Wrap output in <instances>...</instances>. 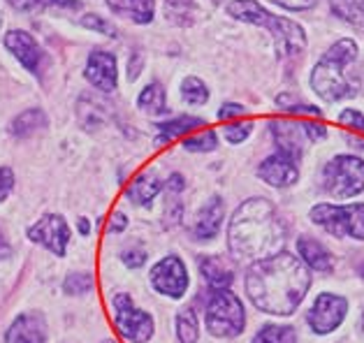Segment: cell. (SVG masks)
<instances>
[{"mask_svg": "<svg viewBox=\"0 0 364 343\" xmlns=\"http://www.w3.org/2000/svg\"><path fill=\"white\" fill-rule=\"evenodd\" d=\"M311 290V271L297 255L281 251L246 271V295L257 311L292 315Z\"/></svg>", "mask_w": 364, "mask_h": 343, "instance_id": "1", "label": "cell"}, {"mask_svg": "<svg viewBox=\"0 0 364 343\" xmlns=\"http://www.w3.org/2000/svg\"><path fill=\"white\" fill-rule=\"evenodd\" d=\"M283 241L286 225L269 200L251 197L237 207L228 227V246L237 260L257 262L272 258L281 253Z\"/></svg>", "mask_w": 364, "mask_h": 343, "instance_id": "2", "label": "cell"}, {"mask_svg": "<svg viewBox=\"0 0 364 343\" xmlns=\"http://www.w3.org/2000/svg\"><path fill=\"white\" fill-rule=\"evenodd\" d=\"M358 58V42L350 38L336 40L334 45L325 51L316 67L311 70V89L318 98L327 102H339L350 98L358 91V84L350 77V67Z\"/></svg>", "mask_w": 364, "mask_h": 343, "instance_id": "3", "label": "cell"}, {"mask_svg": "<svg viewBox=\"0 0 364 343\" xmlns=\"http://www.w3.org/2000/svg\"><path fill=\"white\" fill-rule=\"evenodd\" d=\"M228 14L237 21L260 26L267 33H272L274 47L281 58H295L304 54L306 49V33L301 31V26L290 21L288 16H277L269 10H264L260 3L255 0H232L228 5Z\"/></svg>", "mask_w": 364, "mask_h": 343, "instance_id": "4", "label": "cell"}, {"mask_svg": "<svg viewBox=\"0 0 364 343\" xmlns=\"http://www.w3.org/2000/svg\"><path fill=\"white\" fill-rule=\"evenodd\" d=\"M204 322L211 337L235 339L246 327V311L232 290H211L204 306Z\"/></svg>", "mask_w": 364, "mask_h": 343, "instance_id": "5", "label": "cell"}, {"mask_svg": "<svg viewBox=\"0 0 364 343\" xmlns=\"http://www.w3.org/2000/svg\"><path fill=\"white\" fill-rule=\"evenodd\" d=\"M323 188L330 197L348 200L364 190V160L358 156H334L323 167Z\"/></svg>", "mask_w": 364, "mask_h": 343, "instance_id": "6", "label": "cell"}, {"mask_svg": "<svg viewBox=\"0 0 364 343\" xmlns=\"http://www.w3.org/2000/svg\"><path fill=\"white\" fill-rule=\"evenodd\" d=\"M311 223L323 227L332 236L364 239V205H316L309 211Z\"/></svg>", "mask_w": 364, "mask_h": 343, "instance_id": "7", "label": "cell"}, {"mask_svg": "<svg viewBox=\"0 0 364 343\" xmlns=\"http://www.w3.org/2000/svg\"><path fill=\"white\" fill-rule=\"evenodd\" d=\"M114 309V322L117 330L128 343H146L154 337V318L141 311L139 306L132 302L130 295H117L112 299Z\"/></svg>", "mask_w": 364, "mask_h": 343, "instance_id": "8", "label": "cell"}, {"mask_svg": "<svg viewBox=\"0 0 364 343\" xmlns=\"http://www.w3.org/2000/svg\"><path fill=\"white\" fill-rule=\"evenodd\" d=\"M346 313H348V302L341 295L323 293L311 304V309L306 313V325L318 337H325V334H332L334 330L341 327Z\"/></svg>", "mask_w": 364, "mask_h": 343, "instance_id": "9", "label": "cell"}, {"mask_svg": "<svg viewBox=\"0 0 364 343\" xmlns=\"http://www.w3.org/2000/svg\"><path fill=\"white\" fill-rule=\"evenodd\" d=\"M151 285L165 297L181 299L188 290V271H186L183 260L176 255H167L161 262H156L151 269Z\"/></svg>", "mask_w": 364, "mask_h": 343, "instance_id": "10", "label": "cell"}, {"mask_svg": "<svg viewBox=\"0 0 364 343\" xmlns=\"http://www.w3.org/2000/svg\"><path fill=\"white\" fill-rule=\"evenodd\" d=\"M28 236H31V241L44 246V249H49L51 253L60 258V255H65V249H68L70 227H68L63 216L47 214V216H42L40 221L31 227Z\"/></svg>", "mask_w": 364, "mask_h": 343, "instance_id": "11", "label": "cell"}, {"mask_svg": "<svg viewBox=\"0 0 364 343\" xmlns=\"http://www.w3.org/2000/svg\"><path fill=\"white\" fill-rule=\"evenodd\" d=\"M84 77L91 82L97 91L102 93H112L117 89V79H119V70H117V58L109 51H91V56L86 60L84 67Z\"/></svg>", "mask_w": 364, "mask_h": 343, "instance_id": "12", "label": "cell"}, {"mask_svg": "<svg viewBox=\"0 0 364 343\" xmlns=\"http://www.w3.org/2000/svg\"><path fill=\"white\" fill-rule=\"evenodd\" d=\"M5 47L12 51L14 58L28 70L33 75L42 72V63H44V54L40 45L35 42V38L26 31H7L5 33Z\"/></svg>", "mask_w": 364, "mask_h": 343, "instance_id": "13", "label": "cell"}, {"mask_svg": "<svg viewBox=\"0 0 364 343\" xmlns=\"http://www.w3.org/2000/svg\"><path fill=\"white\" fill-rule=\"evenodd\" d=\"M257 177L274 188H288L292 183H297L299 167L292 158L283 156V153H274L260 163V167H257Z\"/></svg>", "mask_w": 364, "mask_h": 343, "instance_id": "14", "label": "cell"}, {"mask_svg": "<svg viewBox=\"0 0 364 343\" xmlns=\"http://www.w3.org/2000/svg\"><path fill=\"white\" fill-rule=\"evenodd\" d=\"M269 130L274 135V142L279 146V153L299 163L301 153H304V142H306V133H304V128H301V123L274 119L269 123Z\"/></svg>", "mask_w": 364, "mask_h": 343, "instance_id": "15", "label": "cell"}, {"mask_svg": "<svg viewBox=\"0 0 364 343\" xmlns=\"http://www.w3.org/2000/svg\"><path fill=\"white\" fill-rule=\"evenodd\" d=\"M47 341V320L38 311L19 315L5 334V343H44Z\"/></svg>", "mask_w": 364, "mask_h": 343, "instance_id": "16", "label": "cell"}, {"mask_svg": "<svg viewBox=\"0 0 364 343\" xmlns=\"http://www.w3.org/2000/svg\"><path fill=\"white\" fill-rule=\"evenodd\" d=\"M223 216H225V205L223 200L218 195L209 197L204 205L200 207L198 216H195V223H193V236L198 241H211L220 230V223H223Z\"/></svg>", "mask_w": 364, "mask_h": 343, "instance_id": "17", "label": "cell"}, {"mask_svg": "<svg viewBox=\"0 0 364 343\" xmlns=\"http://www.w3.org/2000/svg\"><path fill=\"white\" fill-rule=\"evenodd\" d=\"M297 251H299V260L304 262L309 269H316V271L334 269V255L327 251L321 241L314 239V236L301 234L297 239Z\"/></svg>", "mask_w": 364, "mask_h": 343, "instance_id": "18", "label": "cell"}, {"mask_svg": "<svg viewBox=\"0 0 364 343\" xmlns=\"http://www.w3.org/2000/svg\"><path fill=\"white\" fill-rule=\"evenodd\" d=\"M200 274L211 290H228L235 281V269L218 255L200 258Z\"/></svg>", "mask_w": 364, "mask_h": 343, "instance_id": "19", "label": "cell"}, {"mask_svg": "<svg viewBox=\"0 0 364 343\" xmlns=\"http://www.w3.org/2000/svg\"><path fill=\"white\" fill-rule=\"evenodd\" d=\"M161 188H163V183H161V179L156 177V174L141 172V174H137L135 179H132V183L126 190V195H128V200L132 202V205L151 207V205H154V200L158 197V192H161Z\"/></svg>", "mask_w": 364, "mask_h": 343, "instance_id": "20", "label": "cell"}, {"mask_svg": "<svg viewBox=\"0 0 364 343\" xmlns=\"http://www.w3.org/2000/svg\"><path fill=\"white\" fill-rule=\"evenodd\" d=\"M202 126H204V121L198 116H179L172 121H161V123H156L158 144L174 142V139H179V137H188L195 133V130H200Z\"/></svg>", "mask_w": 364, "mask_h": 343, "instance_id": "21", "label": "cell"}, {"mask_svg": "<svg viewBox=\"0 0 364 343\" xmlns=\"http://www.w3.org/2000/svg\"><path fill=\"white\" fill-rule=\"evenodd\" d=\"M109 10L135 23H149L154 19L156 0H107Z\"/></svg>", "mask_w": 364, "mask_h": 343, "instance_id": "22", "label": "cell"}, {"mask_svg": "<svg viewBox=\"0 0 364 343\" xmlns=\"http://www.w3.org/2000/svg\"><path fill=\"white\" fill-rule=\"evenodd\" d=\"M107 100H100V98H93V95H82L77 102V114H79V121L86 130H95L100 128L105 121H107L109 111H107Z\"/></svg>", "mask_w": 364, "mask_h": 343, "instance_id": "23", "label": "cell"}, {"mask_svg": "<svg viewBox=\"0 0 364 343\" xmlns=\"http://www.w3.org/2000/svg\"><path fill=\"white\" fill-rule=\"evenodd\" d=\"M139 109L144 114H151V116H161V114H167V98H165V89L158 82L149 84L144 91L139 93L137 98Z\"/></svg>", "mask_w": 364, "mask_h": 343, "instance_id": "24", "label": "cell"}, {"mask_svg": "<svg viewBox=\"0 0 364 343\" xmlns=\"http://www.w3.org/2000/svg\"><path fill=\"white\" fill-rule=\"evenodd\" d=\"M44 126H47V116H44V111H40V109H28V111L19 114V116L12 121V135L23 139V137L35 135Z\"/></svg>", "mask_w": 364, "mask_h": 343, "instance_id": "25", "label": "cell"}, {"mask_svg": "<svg viewBox=\"0 0 364 343\" xmlns=\"http://www.w3.org/2000/svg\"><path fill=\"white\" fill-rule=\"evenodd\" d=\"M251 343H297V332L292 325H262Z\"/></svg>", "mask_w": 364, "mask_h": 343, "instance_id": "26", "label": "cell"}, {"mask_svg": "<svg viewBox=\"0 0 364 343\" xmlns=\"http://www.w3.org/2000/svg\"><path fill=\"white\" fill-rule=\"evenodd\" d=\"M330 7L339 19L364 28V0H330Z\"/></svg>", "mask_w": 364, "mask_h": 343, "instance_id": "27", "label": "cell"}, {"mask_svg": "<svg viewBox=\"0 0 364 343\" xmlns=\"http://www.w3.org/2000/svg\"><path fill=\"white\" fill-rule=\"evenodd\" d=\"M200 337V325H198V315L191 309V306H186L179 313H176V339L181 343H195Z\"/></svg>", "mask_w": 364, "mask_h": 343, "instance_id": "28", "label": "cell"}, {"mask_svg": "<svg viewBox=\"0 0 364 343\" xmlns=\"http://www.w3.org/2000/svg\"><path fill=\"white\" fill-rule=\"evenodd\" d=\"M218 146V135L214 130H202V133H195L183 137V148L186 151H195V153H209Z\"/></svg>", "mask_w": 364, "mask_h": 343, "instance_id": "29", "label": "cell"}, {"mask_svg": "<svg viewBox=\"0 0 364 343\" xmlns=\"http://www.w3.org/2000/svg\"><path fill=\"white\" fill-rule=\"evenodd\" d=\"M181 98L188 104H204L209 100V89L207 84L198 77H186L181 84Z\"/></svg>", "mask_w": 364, "mask_h": 343, "instance_id": "30", "label": "cell"}, {"mask_svg": "<svg viewBox=\"0 0 364 343\" xmlns=\"http://www.w3.org/2000/svg\"><path fill=\"white\" fill-rule=\"evenodd\" d=\"M14 10L19 12H33L40 7H70V10H79L82 3L79 0H7Z\"/></svg>", "mask_w": 364, "mask_h": 343, "instance_id": "31", "label": "cell"}, {"mask_svg": "<svg viewBox=\"0 0 364 343\" xmlns=\"http://www.w3.org/2000/svg\"><path fill=\"white\" fill-rule=\"evenodd\" d=\"M253 133V121H242V123H228L223 128V137L230 144H244L248 135Z\"/></svg>", "mask_w": 364, "mask_h": 343, "instance_id": "32", "label": "cell"}, {"mask_svg": "<svg viewBox=\"0 0 364 343\" xmlns=\"http://www.w3.org/2000/svg\"><path fill=\"white\" fill-rule=\"evenodd\" d=\"M93 288V276L86 274V271H77V274H70L65 281V293L68 295H84Z\"/></svg>", "mask_w": 364, "mask_h": 343, "instance_id": "33", "label": "cell"}, {"mask_svg": "<svg viewBox=\"0 0 364 343\" xmlns=\"http://www.w3.org/2000/svg\"><path fill=\"white\" fill-rule=\"evenodd\" d=\"M339 123L343 128L355 130L358 135H364V114H360L358 109H343L339 114Z\"/></svg>", "mask_w": 364, "mask_h": 343, "instance_id": "34", "label": "cell"}, {"mask_svg": "<svg viewBox=\"0 0 364 343\" xmlns=\"http://www.w3.org/2000/svg\"><path fill=\"white\" fill-rule=\"evenodd\" d=\"M82 26H84V28H91V31H97V33L107 35V38H117V31H114L112 26L105 21L102 16H97V14H86L84 19H82Z\"/></svg>", "mask_w": 364, "mask_h": 343, "instance_id": "35", "label": "cell"}, {"mask_svg": "<svg viewBox=\"0 0 364 343\" xmlns=\"http://www.w3.org/2000/svg\"><path fill=\"white\" fill-rule=\"evenodd\" d=\"M121 260L128 269H139L146 262V251L144 249H128L121 253Z\"/></svg>", "mask_w": 364, "mask_h": 343, "instance_id": "36", "label": "cell"}, {"mask_svg": "<svg viewBox=\"0 0 364 343\" xmlns=\"http://www.w3.org/2000/svg\"><path fill=\"white\" fill-rule=\"evenodd\" d=\"M272 3L290 12H306L311 7H316L318 0H272Z\"/></svg>", "mask_w": 364, "mask_h": 343, "instance_id": "37", "label": "cell"}, {"mask_svg": "<svg viewBox=\"0 0 364 343\" xmlns=\"http://www.w3.org/2000/svg\"><path fill=\"white\" fill-rule=\"evenodd\" d=\"M248 109L244 107V104L239 102H225L223 107L218 109V119L220 121H230V119H237V116H246Z\"/></svg>", "mask_w": 364, "mask_h": 343, "instance_id": "38", "label": "cell"}, {"mask_svg": "<svg viewBox=\"0 0 364 343\" xmlns=\"http://www.w3.org/2000/svg\"><path fill=\"white\" fill-rule=\"evenodd\" d=\"M301 128H304L306 139H311V142H321V139H325V137H327V128L323 126V123L301 121Z\"/></svg>", "mask_w": 364, "mask_h": 343, "instance_id": "39", "label": "cell"}, {"mask_svg": "<svg viewBox=\"0 0 364 343\" xmlns=\"http://www.w3.org/2000/svg\"><path fill=\"white\" fill-rule=\"evenodd\" d=\"M14 188V174L10 167H0V202H3Z\"/></svg>", "mask_w": 364, "mask_h": 343, "instance_id": "40", "label": "cell"}, {"mask_svg": "<svg viewBox=\"0 0 364 343\" xmlns=\"http://www.w3.org/2000/svg\"><path fill=\"white\" fill-rule=\"evenodd\" d=\"M165 188H167V195H181V190L186 188V181L181 174H172V177L167 179Z\"/></svg>", "mask_w": 364, "mask_h": 343, "instance_id": "41", "label": "cell"}, {"mask_svg": "<svg viewBox=\"0 0 364 343\" xmlns=\"http://www.w3.org/2000/svg\"><path fill=\"white\" fill-rule=\"evenodd\" d=\"M126 227H128V218H126V214H121V211H117V214H112L109 225H107V230H109V232H123Z\"/></svg>", "mask_w": 364, "mask_h": 343, "instance_id": "42", "label": "cell"}, {"mask_svg": "<svg viewBox=\"0 0 364 343\" xmlns=\"http://www.w3.org/2000/svg\"><path fill=\"white\" fill-rule=\"evenodd\" d=\"M10 241H7V236H5V232H3V227H0V260L3 258H7L10 255Z\"/></svg>", "mask_w": 364, "mask_h": 343, "instance_id": "43", "label": "cell"}, {"mask_svg": "<svg viewBox=\"0 0 364 343\" xmlns=\"http://www.w3.org/2000/svg\"><path fill=\"white\" fill-rule=\"evenodd\" d=\"M346 139H348V144H350L353 148H364V139H360L358 135H348Z\"/></svg>", "mask_w": 364, "mask_h": 343, "instance_id": "44", "label": "cell"}, {"mask_svg": "<svg viewBox=\"0 0 364 343\" xmlns=\"http://www.w3.org/2000/svg\"><path fill=\"white\" fill-rule=\"evenodd\" d=\"M79 230H82V234H88V221H86V218L79 221Z\"/></svg>", "mask_w": 364, "mask_h": 343, "instance_id": "45", "label": "cell"}, {"mask_svg": "<svg viewBox=\"0 0 364 343\" xmlns=\"http://www.w3.org/2000/svg\"><path fill=\"white\" fill-rule=\"evenodd\" d=\"M360 276L364 278V265H360Z\"/></svg>", "mask_w": 364, "mask_h": 343, "instance_id": "46", "label": "cell"}, {"mask_svg": "<svg viewBox=\"0 0 364 343\" xmlns=\"http://www.w3.org/2000/svg\"><path fill=\"white\" fill-rule=\"evenodd\" d=\"M0 21H3V16H0Z\"/></svg>", "mask_w": 364, "mask_h": 343, "instance_id": "47", "label": "cell"}]
</instances>
